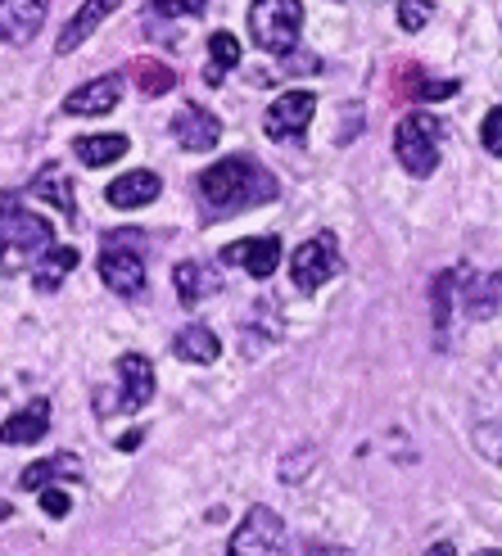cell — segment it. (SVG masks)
Masks as SVG:
<instances>
[{
    "label": "cell",
    "mask_w": 502,
    "mask_h": 556,
    "mask_svg": "<svg viewBox=\"0 0 502 556\" xmlns=\"http://www.w3.org/2000/svg\"><path fill=\"white\" fill-rule=\"evenodd\" d=\"M276 177L263 168V163L244 159V154H231V159H217L213 168L200 173V194L209 200L213 217H236L254 204H272L276 200Z\"/></svg>",
    "instance_id": "6da1fadb"
},
{
    "label": "cell",
    "mask_w": 502,
    "mask_h": 556,
    "mask_svg": "<svg viewBox=\"0 0 502 556\" xmlns=\"http://www.w3.org/2000/svg\"><path fill=\"white\" fill-rule=\"evenodd\" d=\"M50 249H54L50 222L27 208L18 194L0 190V267H5V271L37 267Z\"/></svg>",
    "instance_id": "7a4b0ae2"
},
{
    "label": "cell",
    "mask_w": 502,
    "mask_h": 556,
    "mask_svg": "<svg viewBox=\"0 0 502 556\" xmlns=\"http://www.w3.org/2000/svg\"><path fill=\"white\" fill-rule=\"evenodd\" d=\"M100 281L131 299L146 290V236L141 231H114L100 244Z\"/></svg>",
    "instance_id": "3957f363"
},
{
    "label": "cell",
    "mask_w": 502,
    "mask_h": 556,
    "mask_svg": "<svg viewBox=\"0 0 502 556\" xmlns=\"http://www.w3.org/2000/svg\"><path fill=\"white\" fill-rule=\"evenodd\" d=\"M303 27V5L299 0H254L249 5V37L267 54H290Z\"/></svg>",
    "instance_id": "277c9868"
},
{
    "label": "cell",
    "mask_w": 502,
    "mask_h": 556,
    "mask_svg": "<svg viewBox=\"0 0 502 556\" xmlns=\"http://www.w3.org/2000/svg\"><path fill=\"white\" fill-rule=\"evenodd\" d=\"M394 154L412 177H430L439 168V123L426 109H412L394 131Z\"/></svg>",
    "instance_id": "5b68a950"
},
{
    "label": "cell",
    "mask_w": 502,
    "mask_h": 556,
    "mask_svg": "<svg viewBox=\"0 0 502 556\" xmlns=\"http://www.w3.org/2000/svg\"><path fill=\"white\" fill-rule=\"evenodd\" d=\"M340 271V244H335V236H313V240H303L294 254H290V281L303 290V294H313L322 290L330 276Z\"/></svg>",
    "instance_id": "8992f818"
},
{
    "label": "cell",
    "mask_w": 502,
    "mask_h": 556,
    "mask_svg": "<svg viewBox=\"0 0 502 556\" xmlns=\"http://www.w3.org/2000/svg\"><path fill=\"white\" fill-rule=\"evenodd\" d=\"M227 556H286V520L272 507H254L231 534Z\"/></svg>",
    "instance_id": "52a82bcc"
},
{
    "label": "cell",
    "mask_w": 502,
    "mask_h": 556,
    "mask_svg": "<svg viewBox=\"0 0 502 556\" xmlns=\"http://www.w3.org/2000/svg\"><path fill=\"white\" fill-rule=\"evenodd\" d=\"M118 380H123V394L118 399H96V412H141L154 399V363L146 353H123L118 357Z\"/></svg>",
    "instance_id": "ba28073f"
},
{
    "label": "cell",
    "mask_w": 502,
    "mask_h": 556,
    "mask_svg": "<svg viewBox=\"0 0 502 556\" xmlns=\"http://www.w3.org/2000/svg\"><path fill=\"white\" fill-rule=\"evenodd\" d=\"M313 114H317V96L313 91H286V96H276L267 104L263 131L272 136V141H299V136L309 131Z\"/></svg>",
    "instance_id": "9c48e42d"
},
{
    "label": "cell",
    "mask_w": 502,
    "mask_h": 556,
    "mask_svg": "<svg viewBox=\"0 0 502 556\" xmlns=\"http://www.w3.org/2000/svg\"><path fill=\"white\" fill-rule=\"evenodd\" d=\"M50 14V0H0V41L27 46Z\"/></svg>",
    "instance_id": "30bf717a"
},
{
    "label": "cell",
    "mask_w": 502,
    "mask_h": 556,
    "mask_svg": "<svg viewBox=\"0 0 502 556\" xmlns=\"http://www.w3.org/2000/svg\"><path fill=\"white\" fill-rule=\"evenodd\" d=\"M123 100V77L109 73V77H96L87 87H73L68 100H64V114H77V118H100L109 109H118Z\"/></svg>",
    "instance_id": "8fae6325"
},
{
    "label": "cell",
    "mask_w": 502,
    "mask_h": 556,
    "mask_svg": "<svg viewBox=\"0 0 502 556\" xmlns=\"http://www.w3.org/2000/svg\"><path fill=\"white\" fill-rule=\"evenodd\" d=\"M173 136L181 141V150L204 154V150H217V141H222V123L209 114L204 104H181V109H177V118H173Z\"/></svg>",
    "instance_id": "7c38bea8"
},
{
    "label": "cell",
    "mask_w": 502,
    "mask_h": 556,
    "mask_svg": "<svg viewBox=\"0 0 502 556\" xmlns=\"http://www.w3.org/2000/svg\"><path fill=\"white\" fill-rule=\"evenodd\" d=\"M227 263H240L254 281H267V276L281 267V240L276 236H254V240H236L227 244V254H222Z\"/></svg>",
    "instance_id": "4fadbf2b"
},
{
    "label": "cell",
    "mask_w": 502,
    "mask_h": 556,
    "mask_svg": "<svg viewBox=\"0 0 502 556\" xmlns=\"http://www.w3.org/2000/svg\"><path fill=\"white\" fill-rule=\"evenodd\" d=\"M159 190H163L159 173H150V168H136V173H123V177L109 181L104 200L114 204V208H146V204H154V200H159Z\"/></svg>",
    "instance_id": "5bb4252c"
},
{
    "label": "cell",
    "mask_w": 502,
    "mask_h": 556,
    "mask_svg": "<svg viewBox=\"0 0 502 556\" xmlns=\"http://www.w3.org/2000/svg\"><path fill=\"white\" fill-rule=\"evenodd\" d=\"M50 430V403L46 399H33L27 407H18L5 426H0V443H10V448H23V443H37L46 439Z\"/></svg>",
    "instance_id": "9a60e30c"
},
{
    "label": "cell",
    "mask_w": 502,
    "mask_h": 556,
    "mask_svg": "<svg viewBox=\"0 0 502 556\" xmlns=\"http://www.w3.org/2000/svg\"><path fill=\"white\" fill-rule=\"evenodd\" d=\"M118 5H123V0H87V5H81V10L68 18V27L60 33V41H54V54H73V50L87 41V37H91L96 27H100L109 14H114Z\"/></svg>",
    "instance_id": "2e32d148"
},
{
    "label": "cell",
    "mask_w": 502,
    "mask_h": 556,
    "mask_svg": "<svg viewBox=\"0 0 502 556\" xmlns=\"http://www.w3.org/2000/svg\"><path fill=\"white\" fill-rule=\"evenodd\" d=\"M127 150H131V141L123 131H91V136H77V146H73V154L87 163V168H109V163H118Z\"/></svg>",
    "instance_id": "e0dca14e"
},
{
    "label": "cell",
    "mask_w": 502,
    "mask_h": 556,
    "mask_svg": "<svg viewBox=\"0 0 502 556\" xmlns=\"http://www.w3.org/2000/svg\"><path fill=\"white\" fill-rule=\"evenodd\" d=\"M173 281H177V299L186 303V308H194V303H204L222 290L217 281V271L209 263H177L173 267Z\"/></svg>",
    "instance_id": "ac0fdd59"
},
{
    "label": "cell",
    "mask_w": 502,
    "mask_h": 556,
    "mask_svg": "<svg viewBox=\"0 0 502 556\" xmlns=\"http://www.w3.org/2000/svg\"><path fill=\"white\" fill-rule=\"evenodd\" d=\"M173 353L186 357V363H194V367H209V363H217L222 344H217V336H213L204 321H194V326H186L181 336L173 340Z\"/></svg>",
    "instance_id": "d6986e66"
},
{
    "label": "cell",
    "mask_w": 502,
    "mask_h": 556,
    "mask_svg": "<svg viewBox=\"0 0 502 556\" xmlns=\"http://www.w3.org/2000/svg\"><path fill=\"white\" fill-rule=\"evenodd\" d=\"M462 303L476 321H489L502 308V276H470L462 286Z\"/></svg>",
    "instance_id": "ffe728a7"
},
{
    "label": "cell",
    "mask_w": 502,
    "mask_h": 556,
    "mask_svg": "<svg viewBox=\"0 0 502 556\" xmlns=\"http://www.w3.org/2000/svg\"><path fill=\"white\" fill-rule=\"evenodd\" d=\"M33 194L41 204H50V208H60L64 217H77V200H73V186H68V177L54 168V163H46V168L37 173V181H33Z\"/></svg>",
    "instance_id": "44dd1931"
},
{
    "label": "cell",
    "mask_w": 502,
    "mask_h": 556,
    "mask_svg": "<svg viewBox=\"0 0 502 556\" xmlns=\"http://www.w3.org/2000/svg\"><path fill=\"white\" fill-rule=\"evenodd\" d=\"M77 476H81V462L73 453H54V457H46L37 466H27L23 476H18V484L23 489H46L54 480H77Z\"/></svg>",
    "instance_id": "7402d4cb"
},
{
    "label": "cell",
    "mask_w": 502,
    "mask_h": 556,
    "mask_svg": "<svg viewBox=\"0 0 502 556\" xmlns=\"http://www.w3.org/2000/svg\"><path fill=\"white\" fill-rule=\"evenodd\" d=\"M73 267H77V249H73V244H54L50 254L33 267V281L50 294V290H60V286H64V276H68Z\"/></svg>",
    "instance_id": "603a6c76"
},
{
    "label": "cell",
    "mask_w": 502,
    "mask_h": 556,
    "mask_svg": "<svg viewBox=\"0 0 502 556\" xmlns=\"http://www.w3.org/2000/svg\"><path fill=\"white\" fill-rule=\"evenodd\" d=\"M131 81H136V91H141L146 100H159L177 87V73L167 68L163 60H136L131 64Z\"/></svg>",
    "instance_id": "cb8c5ba5"
},
{
    "label": "cell",
    "mask_w": 502,
    "mask_h": 556,
    "mask_svg": "<svg viewBox=\"0 0 502 556\" xmlns=\"http://www.w3.org/2000/svg\"><path fill=\"white\" fill-rule=\"evenodd\" d=\"M236 64H240V41H236L231 33H213V37H209V73H204V77L217 87V81L227 77Z\"/></svg>",
    "instance_id": "d4e9b609"
},
{
    "label": "cell",
    "mask_w": 502,
    "mask_h": 556,
    "mask_svg": "<svg viewBox=\"0 0 502 556\" xmlns=\"http://www.w3.org/2000/svg\"><path fill=\"white\" fill-rule=\"evenodd\" d=\"M430 18H435L430 0H399V27H403V33H422Z\"/></svg>",
    "instance_id": "484cf974"
},
{
    "label": "cell",
    "mask_w": 502,
    "mask_h": 556,
    "mask_svg": "<svg viewBox=\"0 0 502 556\" xmlns=\"http://www.w3.org/2000/svg\"><path fill=\"white\" fill-rule=\"evenodd\" d=\"M476 448L502 470V426H493V421H485V426H476Z\"/></svg>",
    "instance_id": "4316f807"
},
{
    "label": "cell",
    "mask_w": 502,
    "mask_h": 556,
    "mask_svg": "<svg viewBox=\"0 0 502 556\" xmlns=\"http://www.w3.org/2000/svg\"><path fill=\"white\" fill-rule=\"evenodd\" d=\"M480 141H485V150H489L493 159H502V104H493L489 114H485V123H480Z\"/></svg>",
    "instance_id": "83f0119b"
},
{
    "label": "cell",
    "mask_w": 502,
    "mask_h": 556,
    "mask_svg": "<svg viewBox=\"0 0 502 556\" xmlns=\"http://www.w3.org/2000/svg\"><path fill=\"white\" fill-rule=\"evenodd\" d=\"M41 511H46L50 520H64V516L73 511V497H68L64 489H54V484H46V489H41Z\"/></svg>",
    "instance_id": "f1b7e54d"
},
{
    "label": "cell",
    "mask_w": 502,
    "mask_h": 556,
    "mask_svg": "<svg viewBox=\"0 0 502 556\" xmlns=\"http://www.w3.org/2000/svg\"><path fill=\"white\" fill-rule=\"evenodd\" d=\"M150 5H154V14H163V18H181V14H204L209 0H150Z\"/></svg>",
    "instance_id": "f546056e"
},
{
    "label": "cell",
    "mask_w": 502,
    "mask_h": 556,
    "mask_svg": "<svg viewBox=\"0 0 502 556\" xmlns=\"http://www.w3.org/2000/svg\"><path fill=\"white\" fill-rule=\"evenodd\" d=\"M426 556H457V547H453V543H449V539H443V543H435V547H430V552H426Z\"/></svg>",
    "instance_id": "4dcf8cb0"
},
{
    "label": "cell",
    "mask_w": 502,
    "mask_h": 556,
    "mask_svg": "<svg viewBox=\"0 0 502 556\" xmlns=\"http://www.w3.org/2000/svg\"><path fill=\"white\" fill-rule=\"evenodd\" d=\"M309 556H353V552H344V547H330V543H326V547H313Z\"/></svg>",
    "instance_id": "1f68e13d"
},
{
    "label": "cell",
    "mask_w": 502,
    "mask_h": 556,
    "mask_svg": "<svg viewBox=\"0 0 502 556\" xmlns=\"http://www.w3.org/2000/svg\"><path fill=\"white\" fill-rule=\"evenodd\" d=\"M136 443H141V430H131V434H123V439H118V448H136Z\"/></svg>",
    "instance_id": "d6a6232c"
},
{
    "label": "cell",
    "mask_w": 502,
    "mask_h": 556,
    "mask_svg": "<svg viewBox=\"0 0 502 556\" xmlns=\"http://www.w3.org/2000/svg\"><path fill=\"white\" fill-rule=\"evenodd\" d=\"M10 516H14V507H10V503H0V520H10Z\"/></svg>",
    "instance_id": "836d02e7"
},
{
    "label": "cell",
    "mask_w": 502,
    "mask_h": 556,
    "mask_svg": "<svg viewBox=\"0 0 502 556\" xmlns=\"http://www.w3.org/2000/svg\"><path fill=\"white\" fill-rule=\"evenodd\" d=\"M476 556H502V552H493V547H485V552H476Z\"/></svg>",
    "instance_id": "e575fe53"
}]
</instances>
